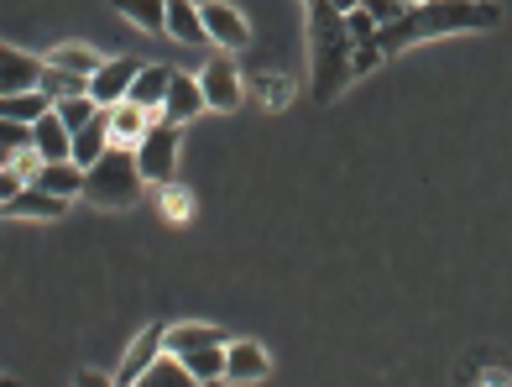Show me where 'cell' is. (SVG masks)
Returning a JSON list of instances; mask_svg holds the SVG:
<instances>
[{
	"instance_id": "1",
	"label": "cell",
	"mask_w": 512,
	"mask_h": 387,
	"mask_svg": "<svg viewBox=\"0 0 512 387\" xmlns=\"http://www.w3.org/2000/svg\"><path fill=\"white\" fill-rule=\"evenodd\" d=\"M492 27H502V6H492V0H418V6H403L377 32V48L387 58H398V53L418 48V42H429V37L492 32Z\"/></svg>"
},
{
	"instance_id": "2",
	"label": "cell",
	"mask_w": 512,
	"mask_h": 387,
	"mask_svg": "<svg viewBox=\"0 0 512 387\" xmlns=\"http://www.w3.org/2000/svg\"><path fill=\"white\" fill-rule=\"evenodd\" d=\"M356 84V37L345 11L330 0H309V100L335 105Z\"/></svg>"
},
{
	"instance_id": "3",
	"label": "cell",
	"mask_w": 512,
	"mask_h": 387,
	"mask_svg": "<svg viewBox=\"0 0 512 387\" xmlns=\"http://www.w3.org/2000/svg\"><path fill=\"white\" fill-rule=\"evenodd\" d=\"M142 184H147V173L136 163V147L115 142L100 163L84 168V204H95V210H131L142 199Z\"/></svg>"
},
{
	"instance_id": "4",
	"label": "cell",
	"mask_w": 512,
	"mask_h": 387,
	"mask_svg": "<svg viewBox=\"0 0 512 387\" xmlns=\"http://www.w3.org/2000/svg\"><path fill=\"white\" fill-rule=\"evenodd\" d=\"M178 131L183 126H173V121H152L147 126V136L136 142V163H142V173H147V184H157V189H168L173 178H178Z\"/></svg>"
},
{
	"instance_id": "5",
	"label": "cell",
	"mask_w": 512,
	"mask_h": 387,
	"mask_svg": "<svg viewBox=\"0 0 512 387\" xmlns=\"http://www.w3.org/2000/svg\"><path fill=\"white\" fill-rule=\"evenodd\" d=\"M199 84H204V95H209V110H236L241 100H246V74H241V63L230 58L225 48L204 63V74H199Z\"/></svg>"
},
{
	"instance_id": "6",
	"label": "cell",
	"mask_w": 512,
	"mask_h": 387,
	"mask_svg": "<svg viewBox=\"0 0 512 387\" xmlns=\"http://www.w3.org/2000/svg\"><path fill=\"white\" fill-rule=\"evenodd\" d=\"M162 351H168V320H152L142 335L131 340L126 361L110 372V377H115V387H131V382H142V377H147V367H152V361H157Z\"/></svg>"
},
{
	"instance_id": "7",
	"label": "cell",
	"mask_w": 512,
	"mask_h": 387,
	"mask_svg": "<svg viewBox=\"0 0 512 387\" xmlns=\"http://www.w3.org/2000/svg\"><path fill=\"white\" fill-rule=\"evenodd\" d=\"M199 11H204V27H209V42H215V48H225V53L251 48V21L236 6H225V0H204Z\"/></svg>"
},
{
	"instance_id": "8",
	"label": "cell",
	"mask_w": 512,
	"mask_h": 387,
	"mask_svg": "<svg viewBox=\"0 0 512 387\" xmlns=\"http://www.w3.org/2000/svg\"><path fill=\"white\" fill-rule=\"evenodd\" d=\"M42 74H48V58H32L21 48H0V95H27V89H42Z\"/></svg>"
},
{
	"instance_id": "9",
	"label": "cell",
	"mask_w": 512,
	"mask_h": 387,
	"mask_svg": "<svg viewBox=\"0 0 512 387\" xmlns=\"http://www.w3.org/2000/svg\"><path fill=\"white\" fill-rule=\"evenodd\" d=\"M142 68H147L142 58H105V63H100V74L89 79V95H95L100 105H115V100H126Z\"/></svg>"
},
{
	"instance_id": "10",
	"label": "cell",
	"mask_w": 512,
	"mask_h": 387,
	"mask_svg": "<svg viewBox=\"0 0 512 387\" xmlns=\"http://www.w3.org/2000/svg\"><path fill=\"white\" fill-rule=\"evenodd\" d=\"M272 372V361H267V346H256V340H230L225 346V382H267Z\"/></svg>"
},
{
	"instance_id": "11",
	"label": "cell",
	"mask_w": 512,
	"mask_h": 387,
	"mask_svg": "<svg viewBox=\"0 0 512 387\" xmlns=\"http://www.w3.org/2000/svg\"><path fill=\"white\" fill-rule=\"evenodd\" d=\"M63 210H68V199L42 189V184H27V189L6 194V220H58Z\"/></svg>"
},
{
	"instance_id": "12",
	"label": "cell",
	"mask_w": 512,
	"mask_h": 387,
	"mask_svg": "<svg viewBox=\"0 0 512 387\" xmlns=\"http://www.w3.org/2000/svg\"><path fill=\"white\" fill-rule=\"evenodd\" d=\"M209 110V95H204V84L189 79V74H173V89H168V105H162V121H173V126H189L199 121Z\"/></svg>"
},
{
	"instance_id": "13",
	"label": "cell",
	"mask_w": 512,
	"mask_h": 387,
	"mask_svg": "<svg viewBox=\"0 0 512 387\" xmlns=\"http://www.w3.org/2000/svg\"><path fill=\"white\" fill-rule=\"evenodd\" d=\"M168 37L183 42V48H209L204 11L194 6V0H168Z\"/></svg>"
},
{
	"instance_id": "14",
	"label": "cell",
	"mask_w": 512,
	"mask_h": 387,
	"mask_svg": "<svg viewBox=\"0 0 512 387\" xmlns=\"http://www.w3.org/2000/svg\"><path fill=\"white\" fill-rule=\"evenodd\" d=\"M173 74H178V68H168V63H147L142 74H136V84H131L126 100H136V105H147L152 116H162V105H168V89H173Z\"/></svg>"
},
{
	"instance_id": "15",
	"label": "cell",
	"mask_w": 512,
	"mask_h": 387,
	"mask_svg": "<svg viewBox=\"0 0 512 387\" xmlns=\"http://www.w3.org/2000/svg\"><path fill=\"white\" fill-rule=\"evenodd\" d=\"M105 110H110V136H115L121 147H136V142L147 136V126L157 121L152 110L136 105V100H115V105H105Z\"/></svg>"
},
{
	"instance_id": "16",
	"label": "cell",
	"mask_w": 512,
	"mask_h": 387,
	"mask_svg": "<svg viewBox=\"0 0 512 387\" xmlns=\"http://www.w3.org/2000/svg\"><path fill=\"white\" fill-rule=\"evenodd\" d=\"M32 184L53 189L63 199H84V163H74V157H58V163H42Z\"/></svg>"
},
{
	"instance_id": "17",
	"label": "cell",
	"mask_w": 512,
	"mask_h": 387,
	"mask_svg": "<svg viewBox=\"0 0 512 387\" xmlns=\"http://www.w3.org/2000/svg\"><path fill=\"white\" fill-rule=\"evenodd\" d=\"M115 147V136H110V110H100L95 121H89L84 131H74V163H100V157Z\"/></svg>"
},
{
	"instance_id": "18",
	"label": "cell",
	"mask_w": 512,
	"mask_h": 387,
	"mask_svg": "<svg viewBox=\"0 0 512 387\" xmlns=\"http://www.w3.org/2000/svg\"><path fill=\"white\" fill-rule=\"evenodd\" d=\"M246 95L262 100V110H288V105H293V79L256 68V74H246Z\"/></svg>"
},
{
	"instance_id": "19",
	"label": "cell",
	"mask_w": 512,
	"mask_h": 387,
	"mask_svg": "<svg viewBox=\"0 0 512 387\" xmlns=\"http://www.w3.org/2000/svg\"><path fill=\"white\" fill-rule=\"evenodd\" d=\"M131 27H142L152 37H168V0H110Z\"/></svg>"
},
{
	"instance_id": "20",
	"label": "cell",
	"mask_w": 512,
	"mask_h": 387,
	"mask_svg": "<svg viewBox=\"0 0 512 387\" xmlns=\"http://www.w3.org/2000/svg\"><path fill=\"white\" fill-rule=\"evenodd\" d=\"M37 152L42 163H58V157H74V131L63 126L58 110H48V116L37 121Z\"/></svg>"
},
{
	"instance_id": "21",
	"label": "cell",
	"mask_w": 512,
	"mask_h": 387,
	"mask_svg": "<svg viewBox=\"0 0 512 387\" xmlns=\"http://www.w3.org/2000/svg\"><path fill=\"white\" fill-rule=\"evenodd\" d=\"M48 63H58V68H68V74H84V79H95L105 58H100L95 48H84V42H58V48L48 53Z\"/></svg>"
},
{
	"instance_id": "22",
	"label": "cell",
	"mask_w": 512,
	"mask_h": 387,
	"mask_svg": "<svg viewBox=\"0 0 512 387\" xmlns=\"http://www.w3.org/2000/svg\"><path fill=\"white\" fill-rule=\"evenodd\" d=\"M48 110H53V95H48V89H27V95H6V100H0V116L32 121V126L48 116Z\"/></svg>"
},
{
	"instance_id": "23",
	"label": "cell",
	"mask_w": 512,
	"mask_h": 387,
	"mask_svg": "<svg viewBox=\"0 0 512 387\" xmlns=\"http://www.w3.org/2000/svg\"><path fill=\"white\" fill-rule=\"evenodd\" d=\"M189 346H225V330L220 325H199V320L168 325V351H189Z\"/></svg>"
},
{
	"instance_id": "24",
	"label": "cell",
	"mask_w": 512,
	"mask_h": 387,
	"mask_svg": "<svg viewBox=\"0 0 512 387\" xmlns=\"http://www.w3.org/2000/svg\"><path fill=\"white\" fill-rule=\"evenodd\" d=\"M53 110L63 116V126H68V131H84V126L95 121L105 105H100L95 95H68V100H53Z\"/></svg>"
},
{
	"instance_id": "25",
	"label": "cell",
	"mask_w": 512,
	"mask_h": 387,
	"mask_svg": "<svg viewBox=\"0 0 512 387\" xmlns=\"http://www.w3.org/2000/svg\"><path fill=\"white\" fill-rule=\"evenodd\" d=\"M42 89H48L53 100H68V95H89V79H84V74H68V68H58V63H48Z\"/></svg>"
},
{
	"instance_id": "26",
	"label": "cell",
	"mask_w": 512,
	"mask_h": 387,
	"mask_svg": "<svg viewBox=\"0 0 512 387\" xmlns=\"http://www.w3.org/2000/svg\"><path fill=\"white\" fill-rule=\"evenodd\" d=\"M162 220H168V225H189L194 220V194L168 184V189H162Z\"/></svg>"
},
{
	"instance_id": "27",
	"label": "cell",
	"mask_w": 512,
	"mask_h": 387,
	"mask_svg": "<svg viewBox=\"0 0 512 387\" xmlns=\"http://www.w3.org/2000/svg\"><path fill=\"white\" fill-rule=\"evenodd\" d=\"M361 6H366L371 16H377V21H382V27H387V21H392V16H398V11H403V0H361Z\"/></svg>"
},
{
	"instance_id": "28",
	"label": "cell",
	"mask_w": 512,
	"mask_h": 387,
	"mask_svg": "<svg viewBox=\"0 0 512 387\" xmlns=\"http://www.w3.org/2000/svg\"><path fill=\"white\" fill-rule=\"evenodd\" d=\"M330 6H335V11H356V6H361V0H330Z\"/></svg>"
},
{
	"instance_id": "29",
	"label": "cell",
	"mask_w": 512,
	"mask_h": 387,
	"mask_svg": "<svg viewBox=\"0 0 512 387\" xmlns=\"http://www.w3.org/2000/svg\"><path fill=\"white\" fill-rule=\"evenodd\" d=\"M403 6H418V0H403Z\"/></svg>"
},
{
	"instance_id": "30",
	"label": "cell",
	"mask_w": 512,
	"mask_h": 387,
	"mask_svg": "<svg viewBox=\"0 0 512 387\" xmlns=\"http://www.w3.org/2000/svg\"><path fill=\"white\" fill-rule=\"evenodd\" d=\"M304 6H309V0H304Z\"/></svg>"
}]
</instances>
